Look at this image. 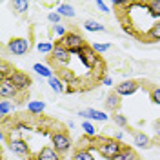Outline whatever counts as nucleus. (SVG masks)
Listing matches in <instances>:
<instances>
[{
    "label": "nucleus",
    "instance_id": "f257e3e1",
    "mask_svg": "<svg viewBox=\"0 0 160 160\" xmlns=\"http://www.w3.org/2000/svg\"><path fill=\"white\" fill-rule=\"evenodd\" d=\"M95 148L100 153V157H104V158H108V160H113L120 151L124 149V144L115 138H102L100 144H97Z\"/></svg>",
    "mask_w": 160,
    "mask_h": 160
},
{
    "label": "nucleus",
    "instance_id": "f03ea898",
    "mask_svg": "<svg viewBox=\"0 0 160 160\" xmlns=\"http://www.w3.org/2000/svg\"><path fill=\"white\" fill-rule=\"evenodd\" d=\"M58 42L68 51H69L71 55H77V57L80 55L82 48H84V46H88V44H86V40H84V37H82L80 33H77V31H69V33H68L62 40H58Z\"/></svg>",
    "mask_w": 160,
    "mask_h": 160
},
{
    "label": "nucleus",
    "instance_id": "7ed1b4c3",
    "mask_svg": "<svg viewBox=\"0 0 160 160\" xmlns=\"http://www.w3.org/2000/svg\"><path fill=\"white\" fill-rule=\"evenodd\" d=\"M78 58H80V62H82L88 69H95V68L102 66V58H100V55L93 49L91 46H84V48H82Z\"/></svg>",
    "mask_w": 160,
    "mask_h": 160
},
{
    "label": "nucleus",
    "instance_id": "20e7f679",
    "mask_svg": "<svg viewBox=\"0 0 160 160\" xmlns=\"http://www.w3.org/2000/svg\"><path fill=\"white\" fill-rule=\"evenodd\" d=\"M51 144H53L51 148H55V151H58L60 155H64V153H68L71 149V138L66 131L51 133Z\"/></svg>",
    "mask_w": 160,
    "mask_h": 160
},
{
    "label": "nucleus",
    "instance_id": "39448f33",
    "mask_svg": "<svg viewBox=\"0 0 160 160\" xmlns=\"http://www.w3.org/2000/svg\"><path fill=\"white\" fill-rule=\"evenodd\" d=\"M31 49V44L28 38H20V37H15V38H11L8 42V51L13 53V55H17V57H22V55H26V53H29Z\"/></svg>",
    "mask_w": 160,
    "mask_h": 160
},
{
    "label": "nucleus",
    "instance_id": "423d86ee",
    "mask_svg": "<svg viewBox=\"0 0 160 160\" xmlns=\"http://www.w3.org/2000/svg\"><path fill=\"white\" fill-rule=\"evenodd\" d=\"M11 82L15 84V88L18 91H26V89H29V86L33 84L31 82V77L28 75V73H24V71H13V75L9 77Z\"/></svg>",
    "mask_w": 160,
    "mask_h": 160
},
{
    "label": "nucleus",
    "instance_id": "0eeeda50",
    "mask_svg": "<svg viewBox=\"0 0 160 160\" xmlns=\"http://www.w3.org/2000/svg\"><path fill=\"white\" fill-rule=\"evenodd\" d=\"M20 91L15 88V84L11 82V78H0V97L2 100H9L18 97Z\"/></svg>",
    "mask_w": 160,
    "mask_h": 160
},
{
    "label": "nucleus",
    "instance_id": "6e6552de",
    "mask_svg": "<svg viewBox=\"0 0 160 160\" xmlns=\"http://www.w3.org/2000/svg\"><path fill=\"white\" fill-rule=\"evenodd\" d=\"M8 148H9L11 153H15V155H18V157H29L31 155L28 142L22 140V138H11L9 144H8Z\"/></svg>",
    "mask_w": 160,
    "mask_h": 160
},
{
    "label": "nucleus",
    "instance_id": "1a4fd4ad",
    "mask_svg": "<svg viewBox=\"0 0 160 160\" xmlns=\"http://www.w3.org/2000/svg\"><path fill=\"white\" fill-rule=\"evenodd\" d=\"M78 117H82L84 120H95V122H108L109 115H106L104 111L93 109V108H86V109L78 111Z\"/></svg>",
    "mask_w": 160,
    "mask_h": 160
},
{
    "label": "nucleus",
    "instance_id": "9d476101",
    "mask_svg": "<svg viewBox=\"0 0 160 160\" xmlns=\"http://www.w3.org/2000/svg\"><path fill=\"white\" fill-rule=\"evenodd\" d=\"M138 88H140V84L137 80H124V82H120L118 86L115 88V91L120 97H131L133 93H137Z\"/></svg>",
    "mask_w": 160,
    "mask_h": 160
},
{
    "label": "nucleus",
    "instance_id": "9b49d317",
    "mask_svg": "<svg viewBox=\"0 0 160 160\" xmlns=\"http://www.w3.org/2000/svg\"><path fill=\"white\" fill-rule=\"evenodd\" d=\"M51 57H53V60L57 62V64H68L71 60V53L60 42H57L55 44V49H53V53H51Z\"/></svg>",
    "mask_w": 160,
    "mask_h": 160
},
{
    "label": "nucleus",
    "instance_id": "f8f14e48",
    "mask_svg": "<svg viewBox=\"0 0 160 160\" xmlns=\"http://www.w3.org/2000/svg\"><path fill=\"white\" fill-rule=\"evenodd\" d=\"M35 160H62V157L58 151H55V148H42L35 155Z\"/></svg>",
    "mask_w": 160,
    "mask_h": 160
},
{
    "label": "nucleus",
    "instance_id": "ddd939ff",
    "mask_svg": "<svg viewBox=\"0 0 160 160\" xmlns=\"http://www.w3.org/2000/svg\"><path fill=\"white\" fill-rule=\"evenodd\" d=\"M133 144L138 148V149H149L151 146V138L146 135V133H142V131H137L135 135H133Z\"/></svg>",
    "mask_w": 160,
    "mask_h": 160
},
{
    "label": "nucleus",
    "instance_id": "4468645a",
    "mask_svg": "<svg viewBox=\"0 0 160 160\" xmlns=\"http://www.w3.org/2000/svg\"><path fill=\"white\" fill-rule=\"evenodd\" d=\"M120 108V95H117V91H111L109 95L106 97V109L117 113Z\"/></svg>",
    "mask_w": 160,
    "mask_h": 160
},
{
    "label": "nucleus",
    "instance_id": "2eb2a0df",
    "mask_svg": "<svg viewBox=\"0 0 160 160\" xmlns=\"http://www.w3.org/2000/svg\"><path fill=\"white\" fill-rule=\"evenodd\" d=\"M33 71H35L37 75H40V77L48 78V80L55 77V73H53V69H51L49 66H46V64H40V62H37V64H33Z\"/></svg>",
    "mask_w": 160,
    "mask_h": 160
},
{
    "label": "nucleus",
    "instance_id": "dca6fc26",
    "mask_svg": "<svg viewBox=\"0 0 160 160\" xmlns=\"http://www.w3.org/2000/svg\"><path fill=\"white\" fill-rule=\"evenodd\" d=\"M84 29L89 31V33H104L106 31V26L97 22V20H93V18H88V20H84Z\"/></svg>",
    "mask_w": 160,
    "mask_h": 160
},
{
    "label": "nucleus",
    "instance_id": "f3484780",
    "mask_svg": "<svg viewBox=\"0 0 160 160\" xmlns=\"http://www.w3.org/2000/svg\"><path fill=\"white\" fill-rule=\"evenodd\" d=\"M113 160H138V155L135 153V149H133V148H129V146H124V149L120 151V153Z\"/></svg>",
    "mask_w": 160,
    "mask_h": 160
},
{
    "label": "nucleus",
    "instance_id": "a211bd4d",
    "mask_svg": "<svg viewBox=\"0 0 160 160\" xmlns=\"http://www.w3.org/2000/svg\"><path fill=\"white\" fill-rule=\"evenodd\" d=\"M46 109V102L44 100H31L28 102V111L31 115H42Z\"/></svg>",
    "mask_w": 160,
    "mask_h": 160
},
{
    "label": "nucleus",
    "instance_id": "6ab92c4d",
    "mask_svg": "<svg viewBox=\"0 0 160 160\" xmlns=\"http://www.w3.org/2000/svg\"><path fill=\"white\" fill-rule=\"evenodd\" d=\"M57 13H58L60 17H66V18H73L77 13H75V8L71 6V4H66V2H62L57 6Z\"/></svg>",
    "mask_w": 160,
    "mask_h": 160
},
{
    "label": "nucleus",
    "instance_id": "aec40b11",
    "mask_svg": "<svg viewBox=\"0 0 160 160\" xmlns=\"http://www.w3.org/2000/svg\"><path fill=\"white\" fill-rule=\"evenodd\" d=\"M146 6H148V13H149V17H153V18H160V0H148Z\"/></svg>",
    "mask_w": 160,
    "mask_h": 160
},
{
    "label": "nucleus",
    "instance_id": "412c9836",
    "mask_svg": "<svg viewBox=\"0 0 160 160\" xmlns=\"http://www.w3.org/2000/svg\"><path fill=\"white\" fill-rule=\"evenodd\" d=\"M71 160H97L95 157H93V153H91L89 149H77L75 153H73V157H71Z\"/></svg>",
    "mask_w": 160,
    "mask_h": 160
},
{
    "label": "nucleus",
    "instance_id": "4be33fe9",
    "mask_svg": "<svg viewBox=\"0 0 160 160\" xmlns=\"http://www.w3.org/2000/svg\"><path fill=\"white\" fill-rule=\"evenodd\" d=\"M49 86H51V89L55 91V93H64L66 91V84L62 82V78L60 77H53V78H49Z\"/></svg>",
    "mask_w": 160,
    "mask_h": 160
},
{
    "label": "nucleus",
    "instance_id": "5701e85b",
    "mask_svg": "<svg viewBox=\"0 0 160 160\" xmlns=\"http://www.w3.org/2000/svg\"><path fill=\"white\" fill-rule=\"evenodd\" d=\"M11 8L15 9V13L24 15V13H28V9H29V2H28V0H15V2L11 4Z\"/></svg>",
    "mask_w": 160,
    "mask_h": 160
},
{
    "label": "nucleus",
    "instance_id": "b1692460",
    "mask_svg": "<svg viewBox=\"0 0 160 160\" xmlns=\"http://www.w3.org/2000/svg\"><path fill=\"white\" fill-rule=\"evenodd\" d=\"M13 109H15L13 102H9V100H0V117L2 118H6Z\"/></svg>",
    "mask_w": 160,
    "mask_h": 160
},
{
    "label": "nucleus",
    "instance_id": "393cba45",
    "mask_svg": "<svg viewBox=\"0 0 160 160\" xmlns=\"http://www.w3.org/2000/svg\"><path fill=\"white\" fill-rule=\"evenodd\" d=\"M53 49H55V44H51V42H38L37 44V51L44 53V55H51Z\"/></svg>",
    "mask_w": 160,
    "mask_h": 160
},
{
    "label": "nucleus",
    "instance_id": "a878e982",
    "mask_svg": "<svg viewBox=\"0 0 160 160\" xmlns=\"http://www.w3.org/2000/svg\"><path fill=\"white\" fill-rule=\"evenodd\" d=\"M82 129H84V133H86L88 137H91V138L97 137V129H95V126H93L91 120H84V122H82Z\"/></svg>",
    "mask_w": 160,
    "mask_h": 160
},
{
    "label": "nucleus",
    "instance_id": "bb28decb",
    "mask_svg": "<svg viewBox=\"0 0 160 160\" xmlns=\"http://www.w3.org/2000/svg\"><path fill=\"white\" fill-rule=\"evenodd\" d=\"M148 37L149 40H155V42H160V20L155 24V26H151L149 28V33H148Z\"/></svg>",
    "mask_w": 160,
    "mask_h": 160
},
{
    "label": "nucleus",
    "instance_id": "cd10ccee",
    "mask_svg": "<svg viewBox=\"0 0 160 160\" xmlns=\"http://www.w3.org/2000/svg\"><path fill=\"white\" fill-rule=\"evenodd\" d=\"M53 33H55V37L58 40H62L68 33H69V29L66 28V26H62V24H58V26H53Z\"/></svg>",
    "mask_w": 160,
    "mask_h": 160
},
{
    "label": "nucleus",
    "instance_id": "c85d7f7f",
    "mask_svg": "<svg viewBox=\"0 0 160 160\" xmlns=\"http://www.w3.org/2000/svg\"><path fill=\"white\" fill-rule=\"evenodd\" d=\"M113 122H115L118 128H128V118H126V115H122V113H115V115H113Z\"/></svg>",
    "mask_w": 160,
    "mask_h": 160
},
{
    "label": "nucleus",
    "instance_id": "c756f323",
    "mask_svg": "<svg viewBox=\"0 0 160 160\" xmlns=\"http://www.w3.org/2000/svg\"><path fill=\"white\" fill-rule=\"evenodd\" d=\"M149 98H151L153 104L160 106V88H158V86H155V88H151V89H149Z\"/></svg>",
    "mask_w": 160,
    "mask_h": 160
},
{
    "label": "nucleus",
    "instance_id": "7c9ffc66",
    "mask_svg": "<svg viewBox=\"0 0 160 160\" xmlns=\"http://www.w3.org/2000/svg\"><path fill=\"white\" fill-rule=\"evenodd\" d=\"M91 48H93V49L97 51L98 55H102V53H106V51H109L111 44H108V42H104V44H93Z\"/></svg>",
    "mask_w": 160,
    "mask_h": 160
},
{
    "label": "nucleus",
    "instance_id": "2f4dec72",
    "mask_svg": "<svg viewBox=\"0 0 160 160\" xmlns=\"http://www.w3.org/2000/svg\"><path fill=\"white\" fill-rule=\"evenodd\" d=\"M48 20H49V22L53 24V26H58V24H60V20H62V17H60V15L57 13V11H51L49 15H48Z\"/></svg>",
    "mask_w": 160,
    "mask_h": 160
},
{
    "label": "nucleus",
    "instance_id": "473e14b6",
    "mask_svg": "<svg viewBox=\"0 0 160 160\" xmlns=\"http://www.w3.org/2000/svg\"><path fill=\"white\" fill-rule=\"evenodd\" d=\"M95 6H97V8H98V9L104 13V15H109V6H108L106 2H102V0H97V2H95Z\"/></svg>",
    "mask_w": 160,
    "mask_h": 160
},
{
    "label": "nucleus",
    "instance_id": "72a5a7b5",
    "mask_svg": "<svg viewBox=\"0 0 160 160\" xmlns=\"http://www.w3.org/2000/svg\"><path fill=\"white\" fill-rule=\"evenodd\" d=\"M122 31H124L126 35H129V37H138V33L133 29L131 26H128V24H124V26H122Z\"/></svg>",
    "mask_w": 160,
    "mask_h": 160
},
{
    "label": "nucleus",
    "instance_id": "f704fd0d",
    "mask_svg": "<svg viewBox=\"0 0 160 160\" xmlns=\"http://www.w3.org/2000/svg\"><path fill=\"white\" fill-rule=\"evenodd\" d=\"M15 129H18V131H28V129H29V126H28L26 122H18V124L15 126Z\"/></svg>",
    "mask_w": 160,
    "mask_h": 160
},
{
    "label": "nucleus",
    "instance_id": "c9c22d12",
    "mask_svg": "<svg viewBox=\"0 0 160 160\" xmlns=\"http://www.w3.org/2000/svg\"><path fill=\"white\" fill-rule=\"evenodd\" d=\"M155 135L160 138V120H157V122H155Z\"/></svg>",
    "mask_w": 160,
    "mask_h": 160
},
{
    "label": "nucleus",
    "instance_id": "e433bc0d",
    "mask_svg": "<svg viewBox=\"0 0 160 160\" xmlns=\"http://www.w3.org/2000/svg\"><path fill=\"white\" fill-rule=\"evenodd\" d=\"M113 138H115V140H118V142H122V138H124V133H122V131H117Z\"/></svg>",
    "mask_w": 160,
    "mask_h": 160
},
{
    "label": "nucleus",
    "instance_id": "4c0bfd02",
    "mask_svg": "<svg viewBox=\"0 0 160 160\" xmlns=\"http://www.w3.org/2000/svg\"><path fill=\"white\" fill-rule=\"evenodd\" d=\"M102 84H104V86H111V84H113V80H111L109 77H104V78H102Z\"/></svg>",
    "mask_w": 160,
    "mask_h": 160
}]
</instances>
